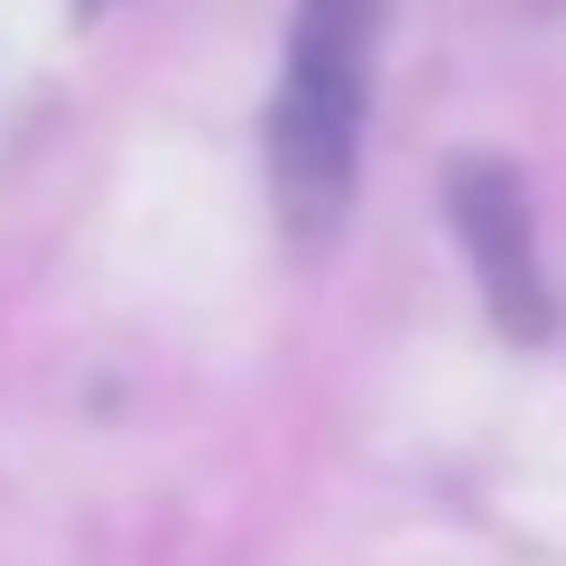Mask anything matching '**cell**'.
Instances as JSON below:
<instances>
[{
    "mask_svg": "<svg viewBox=\"0 0 566 566\" xmlns=\"http://www.w3.org/2000/svg\"><path fill=\"white\" fill-rule=\"evenodd\" d=\"M371 38L381 0H297L289 75L270 103V168L297 232H325L363 168V103H371Z\"/></svg>",
    "mask_w": 566,
    "mask_h": 566,
    "instance_id": "6da1fadb",
    "label": "cell"
},
{
    "mask_svg": "<svg viewBox=\"0 0 566 566\" xmlns=\"http://www.w3.org/2000/svg\"><path fill=\"white\" fill-rule=\"evenodd\" d=\"M455 232H464V251H474V279H483L492 316H502L511 335H548V270H538V251H530L521 177L464 158L455 168Z\"/></svg>",
    "mask_w": 566,
    "mask_h": 566,
    "instance_id": "7a4b0ae2",
    "label": "cell"
}]
</instances>
